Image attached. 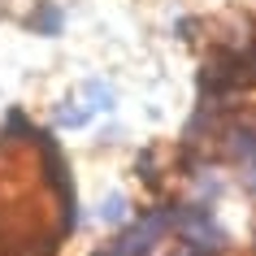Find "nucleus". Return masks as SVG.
Instances as JSON below:
<instances>
[{
	"label": "nucleus",
	"instance_id": "1",
	"mask_svg": "<svg viewBox=\"0 0 256 256\" xmlns=\"http://www.w3.org/2000/svg\"><path fill=\"white\" fill-rule=\"evenodd\" d=\"M87 118H92V108H82L78 100H61V104H56V113H52L56 126H70V130L87 126Z\"/></svg>",
	"mask_w": 256,
	"mask_h": 256
},
{
	"label": "nucleus",
	"instance_id": "2",
	"mask_svg": "<svg viewBox=\"0 0 256 256\" xmlns=\"http://www.w3.org/2000/svg\"><path fill=\"white\" fill-rule=\"evenodd\" d=\"M30 26L40 35H56L61 30V9L56 4H40V14H30Z\"/></svg>",
	"mask_w": 256,
	"mask_h": 256
},
{
	"label": "nucleus",
	"instance_id": "3",
	"mask_svg": "<svg viewBox=\"0 0 256 256\" xmlns=\"http://www.w3.org/2000/svg\"><path fill=\"white\" fill-rule=\"evenodd\" d=\"M122 217H126V200H122V196H108V200L100 204V222L113 226V222H122Z\"/></svg>",
	"mask_w": 256,
	"mask_h": 256
},
{
	"label": "nucleus",
	"instance_id": "4",
	"mask_svg": "<svg viewBox=\"0 0 256 256\" xmlns=\"http://www.w3.org/2000/svg\"><path fill=\"white\" fill-rule=\"evenodd\" d=\"M87 96L96 100L92 108H113V92H108L104 82H87Z\"/></svg>",
	"mask_w": 256,
	"mask_h": 256
}]
</instances>
